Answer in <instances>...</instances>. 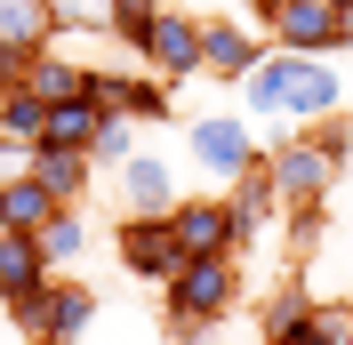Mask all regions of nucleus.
I'll use <instances>...</instances> for the list:
<instances>
[{
  "mask_svg": "<svg viewBox=\"0 0 353 345\" xmlns=\"http://www.w3.org/2000/svg\"><path fill=\"white\" fill-rule=\"evenodd\" d=\"M249 273H241V249H225V257H185V273L169 281V329L185 345H201L209 329L241 305Z\"/></svg>",
  "mask_w": 353,
  "mask_h": 345,
  "instance_id": "1",
  "label": "nucleus"
},
{
  "mask_svg": "<svg viewBox=\"0 0 353 345\" xmlns=\"http://www.w3.org/2000/svg\"><path fill=\"white\" fill-rule=\"evenodd\" d=\"M185 161H193L201 177L233 185L241 169L265 161V145H257V129H249L241 112H193V121H185Z\"/></svg>",
  "mask_w": 353,
  "mask_h": 345,
  "instance_id": "2",
  "label": "nucleus"
},
{
  "mask_svg": "<svg viewBox=\"0 0 353 345\" xmlns=\"http://www.w3.org/2000/svg\"><path fill=\"white\" fill-rule=\"evenodd\" d=\"M265 169H273V193H281V209H305V201H330L337 185H345V161H337L330 145L313 129H297L281 152H265Z\"/></svg>",
  "mask_w": 353,
  "mask_h": 345,
  "instance_id": "3",
  "label": "nucleus"
},
{
  "mask_svg": "<svg viewBox=\"0 0 353 345\" xmlns=\"http://www.w3.org/2000/svg\"><path fill=\"white\" fill-rule=\"evenodd\" d=\"M57 32H65L57 0H0V81H24L32 57H48Z\"/></svg>",
  "mask_w": 353,
  "mask_h": 345,
  "instance_id": "4",
  "label": "nucleus"
},
{
  "mask_svg": "<svg viewBox=\"0 0 353 345\" xmlns=\"http://www.w3.org/2000/svg\"><path fill=\"white\" fill-rule=\"evenodd\" d=\"M137 57H145V65H153L161 81H193V72H201V17L169 0V8H161V17L145 24Z\"/></svg>",
  "mask_w": 353,
  "mask_h": 345,
  "instance_id": "5",
  "label": "nucleus"
},
{
  "mask_svg": "<svg viewBox=\"0 0 353 345\" xmlns=\"http://www.w3.org/2000/svg\"><path fill=\"white\" fill-rule=\"evenodd\" d=\"M112 249H121V265H129L137 281H153V289H169V281L185 273V249H176L169 217H129V225L112 233Z\"/></svg>",
  "mask_w": 353,
  "mask_h": 345,
  "instance_id": "6",
  "label": "nucleus"
},
{
  "mask_svg": "<svg viewBox=\"0 0 353 345\" xmlns=\"http://www.w3.org/2000/svg\"><path fill=\"white\" fill-rule=\"evenodd\" d=\"M330 112H345V72H337V57H297V65H289L281 121L313 129V121H330Z\"/></svg>",
  "mask_w": 353,
  "mask_h": 345,
  "instance_id": "7",
  "label": "nucleus"
},
{
  "mask_svg": "<svg viewBox=\"0 0 353 345\" xmlns=\"http://www.w3.org/2000/svg\"><path fill=\"white\" fill-rule=\"evenodd\" d=\"M169 225H176V249H185V257H225V249H249L233 201H176Z\"/></svg>",
  "mask_w": 353,
  "mask_h": 345,
  "instance_id": "8",
  "label": "nucleus"
},
{
  "mask_svg": "<svg viewBox=\"0 0 353 345\" xmlns=\"http://www.w3.org/2000/svg\"><path fill=\"white\" fill-rule=\"evenodd\" d=\"M265 41H273V48H297V57H337L330 0H273V8H265Z\"/></svg>",
  "mask_w": 353,
  "mask_h": 345,
  "instance_id": "9",
  "label": "nucleus"
},
{
  "mask_svg": "<svg viewBox=\"0 0 353 345\" xmlns=\"http://www.w3.org/2000/svg\"><path fill=\"white\" fill-rule=\"evenodd\" d=\"M112 193H121L129 217H169L176 209V169L161 161V152H129V161L112 169Z\"/></svg>",
  "mask_w": 353,
  "mask_h": 345,
  "instance_id": "10",
  "label": "nucleus"
},
{
  "mask_svg": "<svg viewBox=\"0 0 353 345\" xmlns=\"http://www.w3.org/2000/svg\"><path fill=\"white\" fill-rule=\"evenodd\" d=\"M273 41H257L249 24H225V17H201V72L209 81H241Z\"/></svg>",
  "mask_w": 353,
  "mask_h": 345,
  "instance_id": "11",
  "label": "nucleus"
},
{
  "mask_svg": "<svg viewBox=\"0 0 353 345\" xmlns=\"http://www.w3.org/2000/svg\"><path fill=\"white\" fill-rule=\"evenodd\" d=\"M48 281H57V265L41 257V233H0V305L32 297Z\"/></svg>",
  "mask_w": 353,
  "mask_h": 345,
  "instance_id": "12",
  "label": "nucleus"
},
{
  "mask_svg": "<svg viewBox=\"0 0 353 345\" xmlns=\"http://www.w3.org/2000/svg\"><path fill=\"white\" fill-rule=\"evenodd\" d=\"M57 209H65V201L48 193V185H41V177H32V169H24V177H8V185H0V233H41V225H48V217H57Z\"/></svg>",
  "mask_w": 353,
  "mask_h": 345,
  "instance_id": "13",
  "label": "nucleus"
},
{
  "mask_svg": "<svg viewBox=\"0 0 353 345\" xmlns=\"http://www.w3.org/2000/svg\"><path fill=\"white\" fill-rule=\"evenodd\" d=\"M289 65H297V48H265L257 65L241 72V97H249V121H273V112H281V97H289Z\"/></svg>",
  "mask_w": 353,
  "mask_h": 345,
  "instance_id": "14",
  "label": "nucleus"
},
{
  "mask_svg": "<svg viewBox=\"0 0 353 345\" xmlns=\"http://www.w3.org/2000/svg\"><path fill=\"white\" fill-rule=\"evenodd\" d=\"M32 177H41L57 201H81L88 177H97V161H88L81 145H32Z\"/></svg>",
  "mask_w": 353,
  "mask_h": 345,
  "instance_id": "15",
  "label": "nucleus"
},
{
  "mask_svg": "<svg viewBox=\"0 0 353 345\" xmlns=\"http://www.w3.org/2000/svg\"><path fill=\"white\" fill-rule=\"evenodd\" d=\"M88 322H97V289H81V281H48V345L88 337Z\"/></svg>",
  "mask_w": 353,
  "mask_h": 345,
  "instance_id": "16",
  "label": "nucleus"
},
{
  "mask_svg": "<svg viewBox=\"0 0 353 345\" xmlns=\"http://www.w3.org/2000/svg\"><path fill=\"white\" fill-rule=\"evenodd\" d=\"M225 201H233V217H241V233H265V225L281 217V193H273V169H265V161L233 177V193H225Z\"/></svg>",
  "mask_w": 353,
  "mask_h": 345,
  "instance_id": "17",
  "label": "nucleus"
},
{
  "mask_svg": "<svg viewBox=\"0 0 353 345\" xmlns=\"http://www.w3.org/2000/svg\"><path fill=\"white\" fill-rule=\"evenodd\" d=\"M24 88H32V97H48V105H65V97H88V65H72V57H32Z\"/></svg>",
  "mask_w": 353,
  "mask_h": 345,
  "instance_id": "18",
  "label": "nucleus"
},
{
  "mask_svg": "<svg viewBox=\"0 0 353 345\" xmlns=\"http://www.w3.org/2000/svg\"><path fill=\"white\" fill-rule=\"evenodd\" d=\"M81 249H88V217H81V201H65V209L41 225V257L48 265H72Z\"/></svg>",
  "mask_w": 353,
  "mask_h": 345,
  "instance_id": "19",
  "label": "nucleus"
},
{
  "mask_svg": "<svg viewBox=\"0 0 353 345\" xmlns=\"http://www.w3.org/2000/svg\"><path fill=\"white\" fill-rule=\"evenodd\" d=\"M97 121H105V112L88 105V97H65V105H48V129H41V145H81V152H88Z\"/></svg>",
  "mask_w": 353,
  "mask_h": 345,
  "instance_id": "20",
  "label": "nucleus"
},
{
  "mask_svg": "<svg viewBox=\"0 0 353 345\" xmlns=\"http://www.w3.org/2000/svg\"><path fill=\"white\" fill-rule=\"evenodd\" d=\"M281 225H289V257H321V241H330V201L281 209Z\"/></svg>",
  "mask_w": 353,
  "mask_h": 345,
  "instance_id": "21",
  "label": "nucleus"
},
{
  "mask_svg": "<svg viewBox=\"0 0 353 345\" xmlns=\"http://www.w3.org/2000/svg\"><path fill=\"white\" fill-rule=\"evenodd\" d=\"M129 152H137V121H129V112H105L97 137H88V161H97V169H121Z\"/></svg>",
  "mask_w": 353,
  "mask_h": 345,
  "instance_id": "22",
  "label": "nucleus"
},
{
  "mask_svg": "<svg viewBox=\"0 0 353 345\" xmlns=\"http://www.w3.org/2000/svg\"><path fill=\"white\" fill-rule=\"evenodd\" d=\"M161 8H169V0H105V41H145V24L161 17Z\"/></svg>",
  "mask_w": 353,
  "mask_h": 345,
  "instance_id": "23",
  "label": "nucleus"
},
{
  "mask_svg": "<svg viewBox=\"0 0 353 345\" xmlns=\"http://www.w3.org/2000/svg\"><path fill=\"white\" fill-rule=\"evenodd\" d=\"M121 112H129V121H169V81H161V72L129 81V72H121Z\"/></svg>",
  "mask_w": 353,
  "mask_h": 345,
  "instance_id": "24",
  "label": "nucleus"
},
{
  "mask_svg": "<svg viewBox=\"0 0 353 345\" xmlns=\"http://www.w3.org/2000/svg\"><path fill=\"white\" fill-rule=\"evenodd\" d=\"M41 129H48V97H32V88H8V137L17 145H41Z\"/></svg>",
  "mask_w": 353,
  "mask_h": 345,
  "instance_id": "25",
  "label": "nucleus"
},
{
  "mask_svg": "<svg viewBox=\"0 0 353 345\" xmlns=\"http://www.w3.org/2000/svg\"><path fill=\"white\" fill-rule=\"evenodd\" d=\"M337 337H345V329H337L321 305H313L305 322H289V329H265V345H337Z\"/></svg>",
  "mask_w": 353,
  "mask_h": 345,
  "instance_id": "26",
  "label": "nucleus"
},
{
  "mask_svg": "<svg viewBox=\"0 0 353 345\" xmlns=\"http://www.w3.org/2000/svg\"><path fill=\"white\" fill-rule=\"evenodd\" d=\"M305 313H313V289H305V281H281V289L265 297V329H289V322H305Z\"/></svg>",
  "mask_w": 353,
  "mask_h": 345,
  "instance_id": "27",
  "label": "nucleus"
},
{
  "mask_svg": "<svg viewBox=\"0 0 353 345\" xmlns=\"http://www.w3.org/2000/svg\"><path fill=\"white\" fill-rule=\"evenodd\" d=\"M65 32H105V0H57Z\"/></svg>",
  "mask_w": 353,
  "mask_h": 345,
  "instance_id": "28",
  "label": "nucleus"
},
{
  "mask_svg": "<svg viewBox=\"0 0 353 345\" xmlns=\"http://www.w3.org/2000/svg\"><path fill=\"white\" fill-rule=\"evenodd\" d=\"M330 24H337V48H353V0H330Z\"/></svg>",
  "mask_w": 353,
  "mask_h": 345,
  "instance_id": "29",
  "label": "nucleus"
},
{
  "mask_svg": "<svg viewBox=\"0 0 353 345\" xmlns=\"http://www.w3.org/2000/svg\"><path fill=\"white\" fill-rule=\"evenodd\" d=\"M8 88H17V81H0V137H8Z\"/></svg>",
  "mask_w": 353,
  "mask_h": 345,
  "instance_id": "30",
  "label": "nucleus"
},
{
  "mask_svg": "<svg viewBox=\"0 0 353 345\" xmlns=\"http://www.w3.org/2000/svg\"><path fill=\"white\" fill-rule=\"evenodd\" d=\"M241 8H257V17H265V8H273V0H241Z\"/></svg>",
  "mask_w": 353,
  "mask_h": 345,
  "instance_id": "31",
  "label": "nucleus"
},
{
  "mask_svg": "<svg viewBox=\"0 0 353 345\" xmlns=\"http://www.w3.org/2000/svg\"><path fill=\"white\" fill-rule=\"evenodd\" d=\"M176 8H201V0H176Z\"/></svg>",
  "mask_w": 353,
  "mask_h": 345,
  "instance_id": "32",
  "label": "nucleus"
},
{
  "mask_svg": "<svg viewBox=\"0 0 353 345\" xmlns=\"http://www.w3.org/2000/svg\"><path fill=\"white\" fill-rule=\"evenodd\" d=\"M337 345H353V329H345V337H337Z\"/></svg>",
  "mask_w": 353,
  "mask_h": 345,
  "instance_id": "33",
  "label": "nucleus"
},
{
  "mask_svg": "<svg viewBox=\"0 0 353 345\" xmlns=\"http://www.w3.org/2000/svg\"><path fill=\"white\" fill-rule=\"evenodd\" d=\"M201 345H209V337H201Z\"/></svg>",
  "mask_w": 353,
  "mask_h": 345,
  "instance_id": "34",
  "label": "nucleus"
}]
</instances>
